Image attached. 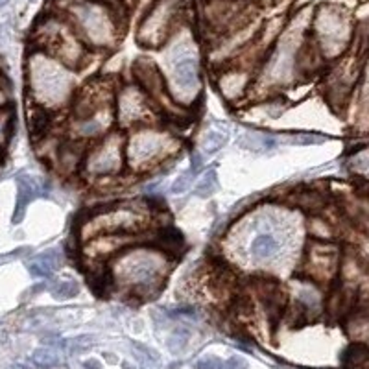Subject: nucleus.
<instances>
[{"mask_svg": "<svg viewBox=\"0 0 369 369\" xmlns=\"http://www.w3.org/2000/svg\"><path fill=\"white\" fill-rule=\"evenodd\" d=\"M6 106H11V89H9V82L6 79L4 72L0 70V109Z\"/></svg>", "mask_w": 369, "mask_h": 369, "instance_id": "obj_29", "label": "nucleus"}, {"mask_svg": "<svg viewBox=\"0 0 369 369\" xmlns=\"http://www.w3.org/2000/svg\"><path fill=\"white\" fill-rule=\"evenodd\" d=\"M226 369H249V365L242 356H231L229 360H226Z\"/></svg>", "mask_w": 369, "mask_h": 369, "instance_id": "obj_31", "label": "nucleus"}, {"mask_svg": "<svg viewBox=\"0 0 369 369\" xmlns=\"http://www.w3.org/2000/svg\"><path fill=\"white\" fill-rule=\"evenodd\" d=\"M78 89V70L46 52L30 50L26 57V92L32 106L55 115L70 107Z\"/></svg>", "mask_w": 369, "mask_h": 369, "instance_id": "obj_4", "label": "nucleus"}, {"mask_svg": "<svg viewBox=\"0 0 369 369\" xmlns=\"http://www.w3.org/2000/svg\"><path fill=\"white\" fill-rule=\"evenodd\" d=\"M122 368H124V369H135V368H131V365H128V364H122Z\"/></svg>", "mask_w": 369, "mask_h": 369, "instance_id": "obj_36", "label": "nucleus"}, {"mask_svg": "<svg viewBox=\"0 0 369 369\" xmlns=\"http://www.w3.org/2000/svg\"><path fill=\"white\" fill-rule=\"evenodd\" d=\"M314 8H303L288 17L285 30L263 63L258 65L255 76L251 100H264L275 92L292 87L304 79V60L310 52V18Z\"/></svg>", "mask_w": 369, "mask_h": 369, "instance_id": "obj_1", "label": "nucleus"}, {"mask_svg": "<svg viewBox=\"0 0 369 369\" xmlns=\"http://www.w3.org/2000/svg\"><path fill=\"white\" fill-rule=\"evenodd\" d=\"M190 340V331L187 327H175L174 331L170 332V336L166 340V347L170 349V353L174 355H180L181 351L187 347Z\"/></svg>", "mask_w": 369, "mask_h": 369, "instance_id": "obj_25", "label": "nucleus"}, {"mask_svg": "<svg viewBox=\"0 0 369 369\" xmlns=\"http://www.w3.org/2000/svg\"><path fill=\"white\" fill-rule=\"evenodd\" d=\"M104 2H111V4H115V2H120V0H104Z\"/></svg>", "mask_w": 369, "mask_h": 369, "instance_id": "obj_35", "label": "nucleus"}, {"mask_svg": "<svg viewBox=\"0 0 369 369\" xmlns=\"http://www.w3.org/2000/svg\"><path fill=\"white\" fill-rule=\"evenodd\" d=\"M92 343H94V340H92L91 336L76 338V340L72 341V351H85L87 347H91Z\"/></svg>", "mask_w": 369, "mask_h": 369, "instance_id": "obj_32", "label": "nucleus"}, {"mask_svg": "<svg viewBox=\"0 0 369 369\" xmlns=\"http://www.w3.org/2000/svg\"><path fill=\"white\" fill-rule=\"evenodd\" d=\"M120 4L126 6V8H135V4H137V0H120Z\"/></svg>", "mask_w": 369, "mask_h": 369, "instance_id": "obj_34", "label": "nucleus"}, {"mask_svg": "<svg viewBox=\"0 0 369 369\" xmlns=\"http://www.w3.org/2000/svg\"><path fill=\"white\" fill-rule=\"evenodd\" d=\"M54 9L72 24L94 54H106L119 46L124 24L115 4L104 0H55Z\"/></svg>", "mask_w": 369, "mask_h": 369, "instance_id": "obj_5", "label": "nucleus"}, {"mask_svg": "<svg viewBox=\"0 0 369 369\" xmlns=\"http://www.w3.org/2000/svg\"><path fill=\"white\" fill-rule=\"evenodd\" d=\"M126 170V133L122 129H113L106 137L89 144L85 150L82 165V175L85 180H116Z\"/></svg>", "mask_w": 369, "mask_h": 369, "instance_id": "obj_11", "label": "nucleus"}, {"mask_svg": "<svg viewBox=\"0 0 369 369\" xmlns=\"http://www.w3.org/2000/svg\"><path fill=\"white\" fill-rule=\"evenodd\" d=\"M32 360L33 364L39 365V368L50 369L60 364V355H57L54 349H50V347H41V349H37L35 353H33Z\"/></svg>", "mask_w": 369, "mask_h": 369, "instance_id": "obj_26", "label": "nucleus"}, {"mask_svg": "<svg viewBox=\"0 0 369 369\" xmlns=\"http://www.w3.org/2000/svg\"><path fill=\"white\" fill-rule=\"evenodd\" d=\"M155 211L153 203L135 199V202H113L94 209L83 216L78 226L79 242L98 235L111 233H128V235H144L152 233Z\"/></svg>", "mask_w": 369, "mask_h": 369, "instance_id": "obj_7", "label": "nucleus"}, {"mask_svg": "<svg viewBox=\"0 0 369 369\" xmlns=\"http://www.w3.org/2000/svg\"><path fill=\"white\" fill-rule=\"evenodd\" d=\"M116 126L122 131L141 128V126L159 124L163 115L153 100L148 97L137 82H120L115 92Z\"/></svg>", "mask_w": 369, "mask_h": 369, "instance_id": "obj_12", "label": "nucleus"}, {"mask_svg": "<svg viewBox=\"0 0 369 369\" xmlns=\"http://www.w3.org/2000/svg\"><path fill=\"white\" fill-rule=\"evenodd\" d=\"M161 67L168 94L175 106L192 111L203 97V57L198 37L187 23L181 24L159 48Z\"/></svg>", "mask_w": 369, "mask_h": 369, "instance_id": "obj_2", "label": "nucleus"}, {"mask_svg": "<svg viewBox=\"0 0 369 369\" xmlns=\"http://www.w3.org/2000/svg\"><path fill=\"white\" fill-rule=\"evenodd\" d=\"M368 255H369V244H368Z\"/></svg>", "mask_w": 369, "mask_h": 369, "instance_id": "obj_38", "label": "nucleus"}, {"mask_svg": "<svg viewBox=\"0 0 369 369\" xmlns=\"http://www.w3.org/2000/svg\"><path fill=\"white\" fill-rule=\"evenodd\" d=\"M196 369H226V362L218 356H205L196 364Z\"/></svg>", "mask_w": 369, "mask_h": 369, "instance_id": "obj_30", "label": "nucleus"}, {"mask_svg": "<svg viewBox=\"0 0 369 369\" xmlns=\"http://www.w3.org/2000/svg\"><path fill=\"white\" fill-rule=\"evenodd\" d=\"M257 233L251 238L248 246V255L249 258L253 260L255 264H270L275 263L277 258L285 253V233L279 229V224H277V214L273 212H263L260 216H257Z\"/></svg>", "mask_w": 369, "mask_h": 369, "instance_id": "obj_14", "label": "nucleus"}, {"mask_svg": "<svg viewBox=\"0 0 369 369\" xmlns=\"http://www.w3.org/2000/svg\"><path fill=\"white\" fill-rule=\"evenodd\" d=\"M0 165H2V161H0Z\"/></svg>", "mask_w": 369, "mask_h": 369, "instance_id": "obj_39", "label": "nucleus"}, {"mask_svg": "<svg viewBox=\"0 0 369 369\" xmlns=\"http://www.w3.org/2000/svg\"><path fill=\"white\" fill-rule=\"evenodd\" d=\"M189 0H153L141 13L135 41L146 50H159L172 33L184 24Z\"/></svg>", "mask_w": 369, "mask_h": 369, "instance_id": "obj_10", "label": "nucleus"}, {"mask_svg": "<svg viewBox=\"0 0 369 369\" xmlns=\"http://www.w3.org/2000/svg\"><path fill=\"white\" fill-rule=\"evenodd\" d=\"M277 144H279V141L273 135L264 133V131H244L238 137V146L251 153L273 152Z\"/></svg>", "mask_w": 369, "mask_h": 369, "instance_id": "obj_19", "label": "nucleus"}, {"mask_svg": "<svg viewBox=\"0 0 369 369\" xmlns=\"http://www.w3.org/2000/svg\"><path fill=\"white\" fill-rule=\"evenodd\" d=\"M194 180H196V174L192 170H184L181 172L170 184V192L175 194V196H180V194L189 192L190 187H194Z\"/></svg>", "mask_w": 369, "mask_h": 369, "instance_id": "obj_27", "label": "nucleus"}, {"mask_svg": "<svg viewBox=\"0 0 369 369\" xmlns=\"http://www.w3.org/2000/svg\"><path fill=\"white\" fill-rule=\"evenodd\" d=\"M336 270V251L329 242L314 240L301 257V273L314 281H325Z\"/></svg>", "mask_w": 369, "mask_h": 369, "instance_id": "obj_15", "label": "nucleus"}, {"mask_svg": "<svg viewBox=\"0 0 369 369\" xmlns=\"http://www.w3.org/2000/svg\"><path fill=\"white\" fill-rule=\"evenodd\" d=\"M227 137H229V133L221 126L205 129L202 137H199V152L203 155H214V153L220 152L221 148L226 146Z\"/></svg>", "mask_w": 369, "mask_h": 369, "instance_id": "obj_20", "label": "nucleus"}, {"mask_svg": "<svg viewBox=\"0 0 369 369\" xmlns=\"http://www.w3.org/2000/svg\"><path fill=\"white\" fill-rule=\"evenodd\" d=\"M353 37V23L346 9L319 4L310 18V43L323 61H332L347 50Z\"/></svg>", "mask_w": 369, "mask_h": 369, "instance_id": "obj_9", "label": "nucleus"}, {"mask_svg": "<svg viewBox=\"0 0 369 369\" xmlns=\"http://www.w3.org/2000/svg\"><path fill=\"white\" fill-rule=\"evenodd\" d=\"M6 2H8V0H0V6H4Z\"/></svg>", "mask_w": 369, "mask_h": 369, "instance_id": "obj_37", "label": "nucleus"}, {"mask_svg": "<svg viewBox=\"0 0 369 369\" xmlns=\"http://www.w3.org/2000/svg\"><path fill=\"white\" fill-rule=\"evenodd\" d=\"M343 364L347 368H353V369H358V368H365L369 364V349L362 343H353L349 349L346 351V355H343Z\"/></svg>", "mask_w": 369, "mask_h": 369, "instance_id": "obj_22", "label": "nucleus"}, {"mask_svg": "<svg viewBox=\"0 0 369 369\" xmlns=\"http://www.w3.org/2000/svg\"><path fill=\"white\" fill-rule=\"evenodd\" d=\"M45 194V183L41 180H37L33 175L21 174L17 177V203H15L13 212V224L23 221L26 209L30 207V203L35 198Z\"/></svg>", "mask_w": 369, "mask_h": 369, "instance_id": "obj_17", "label": "nucleus"}, {"mask_svg": "<svg viewBox=\"0 0 369 369\" xmlns=\"http://www.w3.org/2000/svg\"><path fill=\"white\" fill-rule=\"evenodd\" d=\"M126 133V165L131 174H152L183 153V138L166 124L141 126Z\"/></svg>", "mask_w": 369, "mask_h": 369, "instance_id": "obj_6", "label": "nucleus"}, {"mask_svg": "<svg viewBox=\"0 0 369 369\" xmlns=\"http://www.w3.org/2000/svg\"><path fill=\"white\" fill-rule=\"evenodd\" d=\"M15 129V109L13 106H6L0 109V153L9 144V138Z\"/></svg>", "mask_w": 369, "mask_h": 369, "instance_id": "obj_21", "label": "nucleus"}, {"mask_svg": "<svg viewBox=\"0 0 369 369\" xmlns=\"http://www.w3.org/2000/svg\"><path fill=\"white\" fill-rule=\"evenodd\" d=\"M218 187H220V183H218V174L216 170L212 168V170H207L199 177V181L196 183V187H194V192H196L198 198H211L212 194L218 190Z\"/></svg>", "mask_w": 369, "mask_h": 369, "instance_id": "obj_23", "label": "nucleus"}, {"mask_svg": "<svg viewBox=\"0 0 369 369\" xmlns=\"http://www.w3.org/2000/svg\"><path fill=\"white\" fill-rule=\"evenodd\" d=\"M65 255L60 248H50L41 251L39 255L28 263V270L33 277H41V279H48L54 275L61 266H63Z\"/></svg>", "mask_w": 369, "mask_h": 369, "instance_id": "obj_18", "label": "nucleus"}, {"mask_svg": "<svg viewBox=\"0 0 369 369\" xmlns=\"http://www.w3.org/2000/svg\"><path fill=\"white\" fill-rule=\"evenodd\" d=\"M32 48L54 55L70 69L82 70L92 60L94 52L82 41L72 24L54 8L43 15L33 26Z\"/></svg>", "mask_w": 369, "mask_h": 369, "instance_id": "obj_8", "label": "nucleus"}, {"mask_svg": "<svg viewBox=\"0 0 369 369\" xmlns=\"http://www.w3.org/2000/svg\"><path fill=\"white\" fill-rule=\"evenodd\" d=\"M214 74L216 91L229 106H242L246 100H251L257 69L251 65L233 61L221 65Z\"/></svg>", "mask_w": 369, "mask_h": 369, "instance_id": "obj_13", "label": "nucleus"}, {"mask_svg": "<svg viewBox=\"0 0 369 369\" xmlns=\"http://www.w3.org/2000/svg\"><path fill=\"white\" fill-rule=\"evenodd\" d=\"M285 141H288V144H301V146H307V144L323 143L325 137L316 133H292V135H286Z\"/></svg>", "mask_w": 369, "mask_h": 369, "instance_id": "obj_28", "label": "nucleus"}, {"mask_svg": "<svg viewBox=\"0 0 369 369\" xmlns=\"http://www.w3.org/2000/svg\"><path fill=\"white\" fill-rule=\"evenodd\" d=\"M83 368H85V369H101V364L98 362L97 358H92V360H87V362L83 364Z\"/></svg>", "mask_w": 369, "mask_h": 369, "instance_id": "obj_33", "label": "nucleus"}, {"mask_svg": "<svg viewBox=\"0 0 369 369\" xmlns=\"http://www.w3.org/2000/svg\"><path fill=\"white\" fill-rule=\"evenodd\" d=\"M292 292H294V301L299 307L301 312H314L318 310L323 303V294L319 288V282L310 279L307 275H297L292 279Z\"/></svg>", "mask_w": 369, "mask_h": 369, "instance_id": "obj_16", "label": "nucleus"}, {"mask_svg": "<svg viewBox=\"0 0 369 369\" xmlns=\"http://www.w3.org/2000/svg\"><path fill=\"white\" fill-rule=\"evenodd\" d=\"M50 294L54 295V299L57 301H67L72 299L79 294V285L74 279H61L55 285H52Z\"/></svg>", "mask_w": 369, "mask_h": 369, "instance_id": "obj_24", "label": "nucleus"}, {"mask_svg": "<svg viewBox=\"0 0 369 369\" xmlns=\"http://www.w3.org/2000/svg\"><path fill=\"white\" fill-rule=\"evenodd\" d=\"M174 258L152 240L129 246L107 263L113 290L120 288L137 299L152 297L168 281Z\"/></svg>", "mask_w": 369, "mask_h": 369, "instance_id": "obj_3", "label": "nucleus"}]
</instances>
